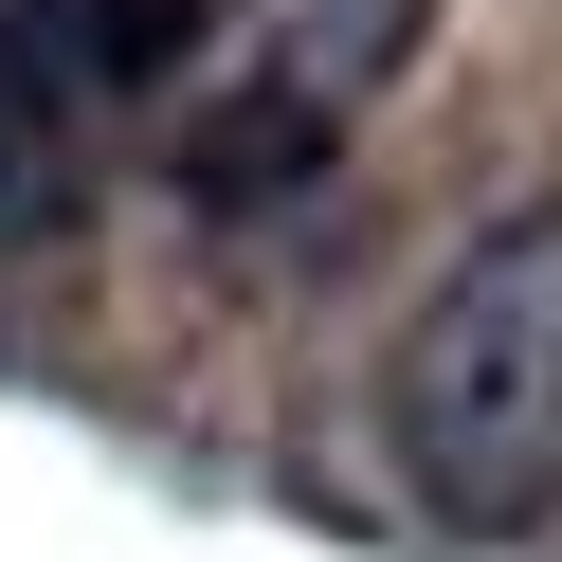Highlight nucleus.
Segmentation results:
<instances>
[{"label": "nucleus", "mask_w": 562, "mask_h": 562, "mask_svg": "<svg viewBox=\"0 0 562 562\" xmlns=\"http://www.w3.org/2000/svg\"><path fill=\"white\" fill-rule=\"evenodd\" d=\"M381 453L436 526L562 508V200H508L381 345Z\"/></svg>", "instance_id": "1"}, {"label": "nucleus", "mask_w": 562, "mask_h": 562, "mask_svg": "<svg viewBox=\"0 0 562 562\" xmlns=\"http://www.w3.org/2000/svg\"><path fill=\"white\" fill-rule=\"evenodd\" d=\"M417 37H436V0H218L182 55H164V182L200 200V218H272V200H308L345 146H363V110L417 74Z\"/></svg>", "instance_id": "2"}]
</instances>
